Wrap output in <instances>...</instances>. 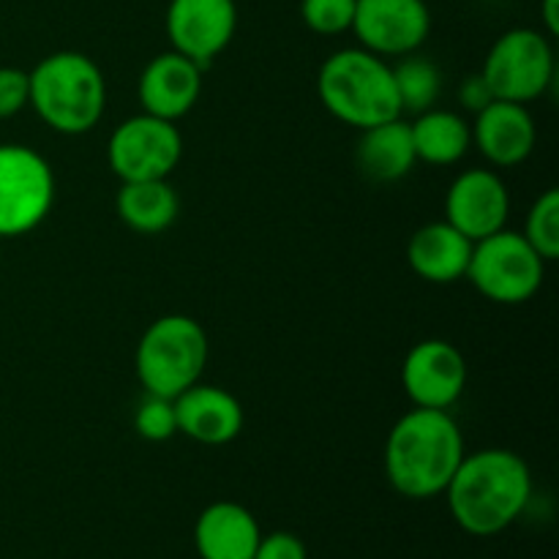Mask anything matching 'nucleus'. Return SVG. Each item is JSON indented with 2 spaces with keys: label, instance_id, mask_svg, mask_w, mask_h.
<instances>
[{
  "label": "nucleus",
  "instance_id": "obj_1",
  "mask_svg": "<svg viewBox=\"0 0 559 559\" xmlns=\"http://www.w3.org/2000/svg\"><path fill=\"white\" fill-rule=\"evenodd\" d=\"M448 508L459 527L475 538H491L511 527L533 497V475L519 453L486 448L464 453L445 489Z\"/></svg>",
  "mask_w": 559,
  "mask_h": 559
},
{
  "label": "nucleus",
  "instance_id": "obj_2",
  "mask_svg": "<svg viewBox=\"0 0 559 559\" xmlns=\"http://www.w3.org/2000/svg\"><path fill=\"white\" fill-rule=\"evenodd\" d=\"M464 459V437L448 409L415 407L385 440L388 484L407 500L445 495Z\"/></svg>",
  "mask_w": 559,
  "mask_h": 559
},
{
  "label": "nucleus",
  "instance_id": "obj_3",
  "mask_svg": "<svg viewBox=\"0 0 559 559\" xmlns=\"http://www.w3.org/2000/svg\"><path fill=\"white\" fill-rule=\"evenodd\" d=\"M31 107L58 134H85L96 129L107 107L102 69L82 52H52L31 71Z\"/></svg>",
  "mask_w": 559,
  "mask_h": 559
},
{
  "label": "nucleus",
  "instance_id": "obj_4",
  "mask_svg": "<svg viewBox=\"0 0 559 559\" xmlns=\"http://www.w3.org/2000/svg\"><path fill=\"white\" fill-rule=\"evenodd\" d=\"M317 93L328 112L355 129L402 118L393 69L369 49H338L317 74Z\"/></svg>",
  "mask_w": 559,
  "mask_h": 559
},
{
  "label": "nucleus",
  "instance_id": "obj_5",
  "mask_svg": "<svg viewBox=\"0 0 559 559\" xmlns=\"http://www.w3.org/2000/svg\"><path fill=\"white\" fill-rule=\"evenodd\" d=\"M211 344L194 317L167 314L151 322L136 344L134 369L145 393L175 399L197 385L207 366Z\"/></svg>",
  "mask_w": 559,
  "mask_h": 559
},
{
  "label": "nucleus",
  "instance_id": "obj_6",
  "mask_svg": "<svg viewBox=\"0 0 559 559\" xmlns=\"http://www.w3.org/2000/svg\"><path fill=\"white\" fill-rule=\"evenodd\" d=\"M546 262L524 240L522 233L500 229L484 240H475L467 276L484 298L502 306L527 304L544 284Z\"/></svg>",
  "mask_w": 559,
  "mask_h": 559
},
{
  "label": "nucleus",
  "instance_id": "obj_7",
  "mask_svg": "<svg viewBox=\"0 0 559 559\" xmlns=\"http://www.w3.org/2000/svg\"><path fill=\"white\" fill-rule=\"evenodd\" d=\"M480 76L495 98L527 104L544 96L555 80V49L546 33L513 27L491 44Z\"/></svg>",
  "mask_w": 559,
  "mask_h": 559
},
{
  "label": "nucleus",
  "instance_id": "obj_8",
  "mask_svg": "<svg viewBox=\"0 0 559 559\" xmlns=\"http://www.w3.org/2000/svg\"><path fill=\"white\" fill-rule=\"evenodd\" d=\"M55 175L27 145H0V238H20L47 218Z\"/></svg>",
  "mask_w": 559,
  "mask_h": 559
},
{
  "label": "nucleus",
  "instance_id": "obj_9",
  "mask_svg": "<svg viewBox=\"0 0 559 559\" xmlns=\"http://www.w3.org/2000/svg\"><path fill=\"white\" fill-rule=\"evenodd\" d=\"M183 156V136L173 120L156 115H134L112 131L107 142L109 169L120 183L167 180Z\"/></svg>",
  "mask_w": 559,
  "mask_h": 559
},
{
  "label": "nucleus",
  "instance_id": "obj_10",
  "mask_svg": "<svg viewBox=\"0 0 559 559\" xmlns=\"http://www.w3.org/2000/svg\"><path fill=\"white\" fill-rule=\"evenodd\" d=\"M349 31L380 58H404L424 47L431 31L424 0H358Z\"/></svg>",
  "mask_w": 559,
  "mask_h": 559
},
{
  "label": "nucleus",
  "instance_id": "obj_11",
  "mask_svg": "<svg viewBox=\"0 0 559 559\" xmlns=\"http://www.w3.org/2000/svg\"><path fill=\"white\" fill-rule=\"evenodd\" d=\"M402 385L415 407L451 409L467 388V360L445 338H426L404 358Z\"/></svg>",
  "mask_w": 559,
  "mask_h": 559
},
{
  "label": "nucleus",
  "instance_id": "obj_12",
  "mask_svg": "<svg viewBox=\"0 0 559 559\" xmlns=\"http://www.w3.org/2000/svg\"><path fill=\"white\" fill-rule=\"evenodd\" d=\"M164 22L175 52L205 69L233 41L238 5L235 0H169Z\"/></svg>",
  "mask_w": 559,
  "mask_h": 559
},
{
  "label": "nucleus",
  "instance_id": "obj_13",
  "mask_svg": "<svg viewBox=\"0 0 559 559\" xmlns=\"http://www.w3.org/2000/svg\"><path fill=\"white\" fill-rule=\"evenodd\" d=\"M508 213L511 197L500 175L491 169H467L448 189L445 222L473 243L506 229Z\"/></svg>",
  "mask_w": 559,
  "mask_h": 559
},
{
  "label": "nucleus",
  "instance_id": "obj_14",
  "mask_svg": "<svg viewBox=\"0 0 559 559\" xmlns=\"http://www.w3.org/2000/svg\"><path fill=\"white\" fill-rule=\"evenodd\" d=\"M200 93L202 66L189 60L186 55L175 52V49L156 55L142 69L140 82H136L142 112L173 120V123L194 109Z\"/></svg>",
  "mask_w": 559,
  "mask_h": 559
},
{
  "label": "nucleus",
  "instance_id": "obj_15",
  "mask_svg": "<svg viewBox=\"0 0 559 559\" xmlns=\"http://www.w3.org/2000/svg\"><path fill=\"white\" fill-rule=\"evenodd\" d=\"M173 402L178 435H186L200 445H227L243 429V407L233 393L218 385L197 382Z\"/></svg>",
  "mask_w": 559,
  "mask_h": 559
},
{
  "label": "nucleus",
  "instance_id": "obj_16",
  "mask_svg": "<svg viewBox=\"0 0 559 559\" xmlns=\"http://www.w3.org/2000/svg\"><path fill=\"white\" fill-rule=\"evenodd\" d=\"M535 120L524 104L495 102L475 115L473 142L495 167H516L535 147Z\"/></svg>",
  "mask_w": 559,
  "mask_h": 559
},
{
  "label": "nucleus",
  "instance_id": "obj_17",
  "mask_svg": "<svg viewBox=\"0 0 559 559\" xmlns=\"http://www.w3.org/2000/svg\"><path fill=\"white\" fill-rule=\"evenodd\" d=\"M262 533L254 513L238 502H213L194 524L200 559H254Z\"/></svg>",
  "mask_w": 559,
  "mask_h": 559
},
{
  "label": "nucleus",
  "instance_id": "obj_18",
  "mask_svg": "<svg viewBox=\"0 0 559 559\" xmlns=\"http://www.w3.org/2000/svg\"><path fill=\"white\" fill-rule=\"evenodd\" d=\"M473 240L448 222H431L415 229L407 243V262L429 284H453L467 276Z\"/></svg>",
  "mask_w": 559,
  "mask_h": 559
},
{
  "label": "nucleus",
  "instance_id": "obj_19",
  "mask_svg": "<svg viewBox=\"0 0 559 559\" xmlns=\"http://www.w3.org/2000/svg\"><path fill=\"white\" fill-rule=\"evenodd\" d=\"M355 164H358L364 178L377 180V183H393V180H402L404 175L413 173L418 156H415L407 120L393 118L360 131Z\"/></svg>",
  "mask_w": 559,
  "mask_h": 559
},
{
  "label": "nucleus",
  "instance_id": "obj_20",
  "mask_svg": "<svg viewBox=\"0 0 559 559\" xmlns=\"http://www.w3.org/2000/svg\"><path fill=\"white\" fill-rule=\"evenodd\" d=\"M415 156L435 167H451L467 156L473 145V126L451 109H426L409 123Z\"/></svg>",
  "mask_w": 559,
  "mask_h": 559
},
{
  "label": "nucleus",
  "instance_id": "obj_21",
  "mask_svg": "<svg viewBox=\"0 0 559 559\" xmlns=\"http://www.w3.org/2000/svg\"><path fill=\"white\" fill-rule=\"evenodd\" d=\"M120 222L140 235H158L178 218L180 202L169 180H131L115 197Z\"/></svg>",
  "mask_w": 559,
  "mask_h": 559
},
{
  "label": "nucleus",
  "instance_id": "obj_22",
  "mask_svg": "<svg viewBox=\"0 0 559 559\" xmlns=\"http://www.w3.org/2000/svg\"><path fill=\"white\" fill-rule=\"evenodd\" d=\"M391 69L402 115H420L435 107L442 93V74L435 60L420 58V55L413 52L404 55Z\"/></svg>",
  "mask_w": 559,
  "mask_h": 559
},
{
  "label": "nucleus",
  "instance_id": "obj_23",
  "mask_svg": "<svg viewBox=\"0 0 559 559\" xmlns=\"http://www.w3.org/2000/svg\"><path fill=\"white\" fill-rule=\"evenodd\" d=\"M524 240L538 251L544 262H555L559 257V191L546 189L533 202L524 224Z\"/></svg>",
  "mask_w": 559,
  "mask_h": 559
},
{
  "label": "nucleus",
  "instance_id": "obj_24",
  "mask_svg": "<svg viewBox=\"0 0 559 559\" xmlns=\"http://www.w3.org/2000/svg\"><path fill=\"white\" fill-rule=\"evenodd\" d=\"M134 429L147 442H167L178 435V415L175 402L147 393L134 413Z\"/></svg>",
  "mask_w": 559,
  "mask_h": 559
},
{
  "label": "nucleus",
  "instance_id": "obj_25",
  "mask_svg": "<svg viewBox=\"0 0 559 559\" xmlns=\"http://www.w3.org/2000/svg\"><path fill=\"white\" fill-rule=\"evenodd\" d=\"M358 0H300L306 27L320 36H338L353 27Z\"/></svg>",
  "mask_w": 559,
  "mask_h": 559
},
{
  "label": "nucleus",
  "instance_id": "obj_26",
  "mask_svg": "<svg viewBox=\"0 0 559 559\" xmlns=\"http://www.w3.org/2000/svg\"><path fill=\"white\" fill-rule=\"evenodd\" d=\"M31 104V76L14 66H0V120L22 112Z\"/></svg>",
  "mask_w": 559,
  "mask_h": 559
},
{
  "label": "nucleus",
  "instance_id": "obj_27",
  "mask_svg": "<svg viewBox=\"0 0 559 559\" xmlns=\"http://www.w3.org/2000/svg\"><path fill=\"white\" fill-rule=\"evenodd\" d=\"M254 559H309V555H306V546L298 535L278 530V533L262 535Z\"/></svg>",
  "mask_w": 559,
  "mask_h": 559
},
{
  "label": "nucleus",
  "instance_id": "obj_28",
  "mask_svg": "<svg viewBox=\"0 0 559 559\" xmlns=\"http://www.w3.org/2000/svg\"><path fill=\"white\" fill-rule=\"evenodd\" d=\"M491 102H495V93H491V87L486 85V80L480 76V71H478V74L467 76V80L459 85V104H462L467 112L478 115L480 109L489 107Z\"/></svg>",
  "mask_w": 559,
  "mask_h": 559
},
{
  "label": "nucleus",
  "instance_id": "obj_29",
  "mask_svg": "<svg viewBox=\"0 0 559 559\" xmlns=\"http://www.w3.org/2000/svg\"><path fill=\"white\" fill-rule=\"evenodd\" d=\"M540 16H544L546 36L555 38L559 33V0H540Z\"/></svg>",
  "mask_w": 559,
  "mask_h": 559
}]
</instances>
